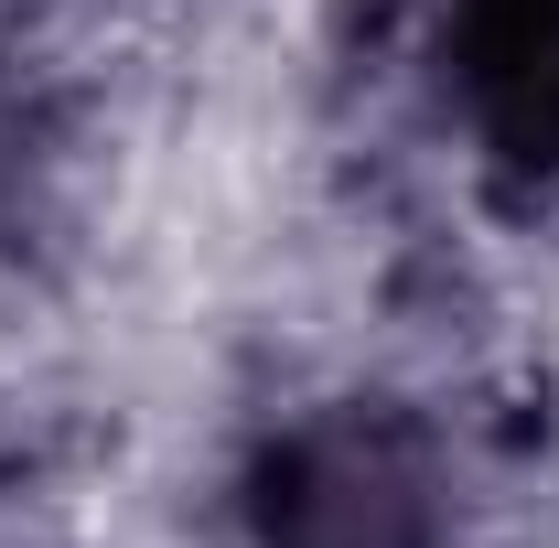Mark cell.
<instances>
[{
  "mask_svg": "<svg viewBox=\"0 0 559 548\" xmlns=\"http://www.w3.org/2000/svg\"><path fill=\"white\" fill-rule=\"evenodd\" d=\"M270 548H430V463L388 419L290 430L270 463Z\"/></svg>",
  "mask_w": 559,
  "mask_h": 548,
  "instance_id": "cell-1",
  "label": "cell"
},
{
  "mask_svg": "<svg viewBox=\"0 0 559 548\" xmlns=\"http://www.w3.org/2000/svg\"><path fill=\"white\" fill-rule=\"evenodd\" d=\"M452 86L516 162L559 151V0H452Z\"/></svg>",
  "mask_w": 559,
  "mask_h": 548,
  "instance_id": "cell-2",
  "label": "cell"
}]
</instances>
